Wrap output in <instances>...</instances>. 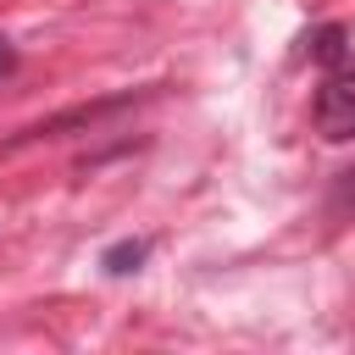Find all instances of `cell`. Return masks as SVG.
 Masks as SVG:
<instances>
[{"label": "cell", "instance_id": "cell-4", "mask_svg": "<svg viewBox=\"0 0 355 355\" xmlns=\"http://www.w3.org/2000/svg\"><path fill=\"white\" fill-rule=\"evenodd\" d=\"M11 72H17V44L0 39V78H11Z\"/></svg>", "mask_w": 355, "mask_h": 355}, {"label": "cell", "instance_id": "cell-1", "mask_svg": "<svg viewBox=\"0 0 355 355\" xmlns=\"http://www.w3.org/2000/svg\"><path fill=\"white\" fill-rule=\"evenodd\" d=\"M311 116H316L322 139H333V144L355 139V67H327V83L316 89Z\"/></svg>", "mask_w": 355, "mask_h": 355}, {"label": "cell", "instance_id": "cell-2", "mask_svg": "<svg viewBox=\"0 0 355 355\" xmlns=\"http://www.w3.org/2000/svg\"><path fill=\"white\" fill-rule=\"evenodd\" d=\"M305 55H311L316 67H344V55H349V28H344V22L311 28V33H305Z\"/></svg>", "mask_w": 355, "mask_h": 355}, {"label": "cell", "instance_id": "cell-3", "mask_svg": "<svg viewBox=\"0 0 355 355\" xmlns=\"http://www.w3.org/2000/svg\"><path fill=\"white\" fill-rule=\"evenodd\" d=\"M144 255H150V239H122V244H111V250H105V272L128 277V272H139V266H144Z\"/></svg>", "mask_w": 355, "mask_h": 355}]
</instances>
